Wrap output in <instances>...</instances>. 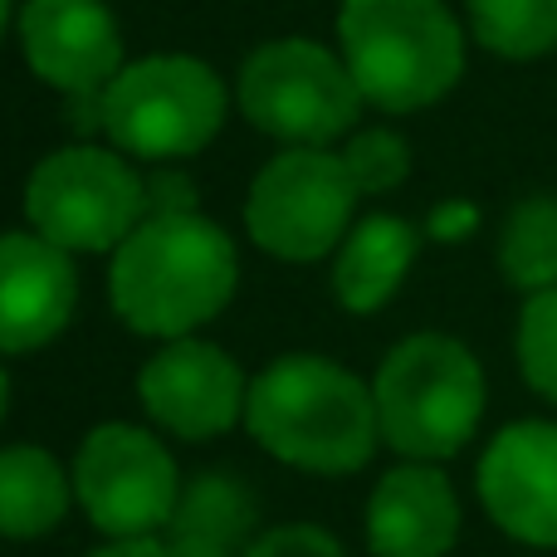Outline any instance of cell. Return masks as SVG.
<instances>
[{"label":"cell","mask_w":557,"mask_h":557,"mask_svg":"<svg viewBox=\"0 0 557 557\" xmlns=\"http://www.w3.org/2000/svg\"><path fill=\"white\" fill-rule=\"evenodd\" d=\"M113 308L133 333L186 337L235 294V245L196 211L147 215L113 255Z\"/></svg>","instance_id":"cell-1"},{"label":"cell","mask_w":557,"mask_h":557,"mask_svg":"<svg viewBox=\"0 0 557 557\" xmlns=\"http://www.w3.org/2000/svg\"><path fill=\"white\" fill-rule=\"evenodd\" d=\"M250 435L284 465L313 474H352L372 460L382 421L376 396L352 372L308 352L264 367L245 396Z\"/></svg>","instance_id":"cell-2"},{"label":"cell","mask_w":557,"mask_h":557,"mask_svg":"<svg viewBox=\"0 0 557 557\" xmlns=\"http://www.w3.org/2000/svg\"><path fill=\"white\" fill-rule=\"evenodd\" d=\"M343 64L382 113H416L465 74V39L445 0H343Z\"/></svg>","instance_id":"cell-3"},{"label":"cell","mask_w":557,"mask_h":557,"mask_svg":"<svg viewBox=\"0 0 557 557\" xmlns=\"http://www.w3.org/2000/svg\"><path fill=\"white\" fill-rule=\"evenodd\" d=\"M376 421L392 450L411 460H450L470 445L484 416V372L455 337L416 333L392 347L372 382Z\"/></svg>","instance_id":"cell-4"},{"label":"cell","mask_w":557,"mask_h":557,"mask_svg":"<svg viewBox=\"0 0 557 557\" xmlns=\"http://www.w3.org/2000/svg\"><path fill=\"white\" fill-rule=\"evenodd\" d=\"M225 88L201 59L157 54L117 69L103 88V133L147 162L191 157L221 133Z\"/></svg>","instance_id":"cell-5"},{"label":"cell","mask_w":557,"mask_h":557,"mask_svg":"<svg viewBox=\"0 0 557 557\" xmlns=\"http://www.w3.org/2000/svg\"><path fill=\"white\" fill-rule=\"evenodd\" d=\"M25 215L59 250H117L147 221V186L103 147H64L29 172Z\"/></svg>","instance_id":"cell-6"},{"label":"cell","mask_w":557,"mask_h":557,"mask_svg":"<svg viewBox=\"0 0 557 557\" xmlns=\"http://www.w3.org/2000/svg\"><path fill=\"white\" fill-rule=\"evenodd\" d=\"M362 88L337 54L313 39H274L240 69V108L260 133L294 147H323L362 113Z\"/></svg>","instance_id":"cell-7"},{"label":"cell","mask_w":557,"mask_h":557,"mask_svg":"<svg viewBox=\"0 0 557 557\" xmlns=\"http://www.w3.org/2000/svg\"><path fill=\"white\" fill-rule=\"evenodd\" d=\"M357 196L362 191L343 157L323 147H294L255 176L245 225L255 245L278 260H318L343 240Z\"/></svg>","instance_id":"cell-8"},{"label":"cell","mask_w":557,"mask_h":557,"mask_svg":"<svg viewBox=\"0 0 557 557\" xmlns=\"http://www.w3.org/2000/svg\"><path fill=\"white\" fill-rule=\"evenodd\" d=\"M74 490L94 529L108 539H152L157 529H166L182 499V480L166 445L143 425L123 421L98 425L78 445Z\"/></svg>","instance_id":"cell-9"},{"label":"cell","mask_w":557,"mask_h":557,"mask_svg":"<svg viewBox=\"0 0 557 557\" xmlns=\"http://www.w3.org/2000/svg\"><path fill=\"white\" fill-rule=\"evenodd\" d=\"M137 396H143L147 416L166 425L182 441H211V435L231 431L235 416L245 411V386L240 367L231 352L196 337H176L172 347L152 357L137 376Z\"/></svg>","instance_id":"cell-10"},{"label":"cell","mask_w":557,"mask_h":557,"mask_svg":"<svg viewBox=\"0 0 557 557\" xmlns=\"http://www.w3.org/2000/svg\"><path fill=\"white\" fill-rule=\"evenodd\" d=\"M480 499L509 539L557 548V425H504L480 460Z\"/></svg>","instance_id":"cell-11"},{"label":"cell","mask_w":557,"mask_h":557,"mask_svg":"<svg viewBox=\"0 0 557 557\" xmlns=\"http://www.w3.org/2000/svg\"><path fill=\"white\" fill-rule=\"evenodd\" d=\"M20 39L29 69L59 94H98L123 64V35L103 0H29Z\"/></svg>","instance_id":"cell-12"},{"label":"cell","mask_w":557,"mask_h":557,"mask_svg":"<svg viewBox=\"0 0 557 557\" xmlns=\"http://www.w3.org/2000/svg\"><path fill=\"white\" fill-rule=\"evenodd\" d=\"M78 298L69 250L45 235H0V352H35L64 333Z\"/></svg>","instance_id":"cell-13"},{"label":"cell","mask_w":557,"mask_h":557,"mask_svg":"<svg viewBox=\"0 0 557 557\" xmlns=\"http://www.w3.org/2000/svg\"><path fill=\"white\" fill-rule=\"evenodd\" d=\"M460 539V499L431 465L382 474L367 504V543L376 557H445Z\"/></svg>","instance_id":"cell-14"},{"label":"cell","mask_w":557,"mask_h":557,"mask_svg":"<svg viewBox=\"0 0 557 557\" xmlns=\"http://www.w3.org/2000/svg\"><path fill=\"white\" fill-rule=\"evenodd\" d=\"M255 533V499L235 474H201L182 490L166 519L172 557H245Z\"/></svg>","instance_id":"cell-15"},{"label":"cell","mask_w":557,"mask_h":557,"mask_svg":"<svg viewBox=\"0 0 557 557\" xmlns=\"http://www.w3.org/2000/svg\"><path fill=\"white\" fill-rule=\"evenodd\" d=\"M416 225L396 221V215H367L352 235H347L343 255L333 270V294L352 313H376L386 298L401 288L406 270L416 260Z\"/></svg>","instance_id":"cell-16"},{"label":"cell","mask_w":557,"mask_h":557,"mask_svg":"<svg viewBox=\"0 0 557 557\" xmlns=\"http://www.w3.org/2000/svg\"><path fill=\"white\" fill-rule=\"evenodd\" d=\"M69 509V480L59 460L35 445L0 450V539H39Z\"/></svg>","instance_id":"cell-17"},{"label":"cell","mask_w":557,"mask_h":557,"mask_svg":"<svg viewBox=\"0 0 557 557\" xmlns=\"http://www.w3.org/2000/svg\"><path fill=\"white\" fill-rule=\"evenodd\" d=\"M499 270L513 288H557V201L553 196H533L509 215L499 240Z\"/></svg>","instance_id":"cell-18"},{"label":"cell","mask_w":557,"mask_h":557,"mask_svg":"<svg viewBox=\"0 0 557 557\" xmlns=\"http://www.w3.org/2000/svg\"><path fill=\"white\" fill-rule=\"evenodd\" d=\"M470 29L499 59H539L557 49V0H470Z\"/></svg>","instance_id":"cell-19"},{"label":"cell","mask_w":557,"mask_h":557,"mask_svg":"<svg viewBox=\"0 0 557 557\" xmlns=\"http://www.w3.org/2000/svg\"><path fill=\"white\" fill-rule=\"evenodd\" d=\"M519 367L539 396L557 401V288H543L519 318Z\"/></svg>","instance_id":"cell-20"},{"label":"cell","mask_w":557,"mask_h":557,"mask_svg":"<svg viewBox=\"0 0 557 557\" xmlns=\"http://www.w3.org/2000/svg\"><path fill=\"white\" fill-rule=\"evenodd\" d=\"M347 172H352L357 191H392V186L406 182L411 172V147L392 133V127H367L347 143L343 152Z\"/></svg>","instance_id":"cell-21"},{"label":"cell","mask_w":557,"mask_h":557,"mask_svg":"<svg viewBox=\"0 0 557 557\" xmlns=\"http://www.w3.org/2000/svg\"><path fill=\"white\" fill-rule=\"evenodd\" d=\"M245 557H343V548H337L323 529L288 523V529H274V533H264L260 543H250Z\"/></svg>","instance_id":"cell-22"},{"label":"cell","mask_w":557,"mask_h":557,"mask_svg":"<svg viewBox=\"0 0 557 557\" xmlns=\"http://www.w3.org/2000/svg\"><path fill=\"white\" fill-rule=\"evenodd\" d=\"M191 182H182V176H157V182H147V206H157L152 215H166V211H191Z\"/></svg>","instance_id":"cell-23"},{"label":"cell","mask_w":557,"mask_h":557,"mask_svg":"<svg viewBox=\"0 0 557 557\" xmlns=\"http://www.w3.org/2000/svg\"><path fill=\"white\" fill-rule=\"evenodd\" d=\"M88 557H172V553H166V543H157V539H117V543H108V548H98Z\"/></svg>","instance_id":"cell-24"},{"label":"cell","mask_w":557,"mask_h":557,"mask_svg":"<svg viewBox=\"0 0 557 557\" xmlns=\"http://www.w3.org/2000/svg\"><path fill=\"white\" fill-rule=\"evenodd\" d=\"M470 221H474V215L465 211V206H445V211H435V225H431V231L441 235V240H450V235H455V231H465Z\"/></svg>","instance_id":"cell-25"},{"label":"cell","mask_w":557,"mask_h":557,"mask_svg":"<svg viewBox=\"0 0 557 557\" xmlns=\"http://www.w3.org/2000/svg\"><path fill=\"white\" fill-rule=\"evenodd\" d=\"M5 401H10V382H5V372H0V416H5Z\"/></svg>","instance_id":"cell-26"},{"label":"cell","mask_w":557,"mask_h":557,"mask_svg":"<svg viewBox=\"0 0 557 557\" xmlns=\"http://www.w3.org/2000/svg\"><path fill=\"white\" fill-rule=\"evenodd\" d=\"M5 15H10V0H0V29H5Z\"/></svg>","instance_id":"cell-27"}]
</instances>
